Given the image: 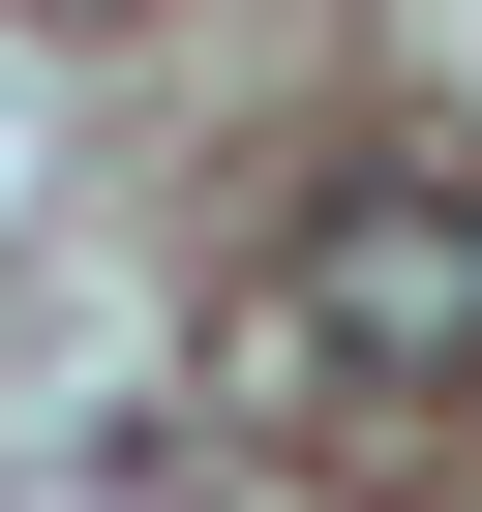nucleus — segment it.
<instances>
[{"label": "nucleus", "instance_id": "nucleus-1", "mask_svg": "<svg viewBox=\"0 0 482 512\" xmlns=\"http://www.w3.org/2000/svg\"><path fill=\"white\" fill-rule=\"evenodd\" d=\"M302 362H482V181H332L302 272H272Z\"/></svg>", "mask_w": 482, "mask_h": 512}, {"label": "nucleus", "instance_id": "nucleus-2", "mask_svg": "<svg viewBox=\"0 0 482 512\" xmlns=\"http://www.w3.org/2000/svg\"><path fill=\"white\" fill-rule=\"evenodd\" d=\"M61 31H121V0H61Z\"/></svg>", "mask_w": 482, "mask_h": 512}]
</instances>
